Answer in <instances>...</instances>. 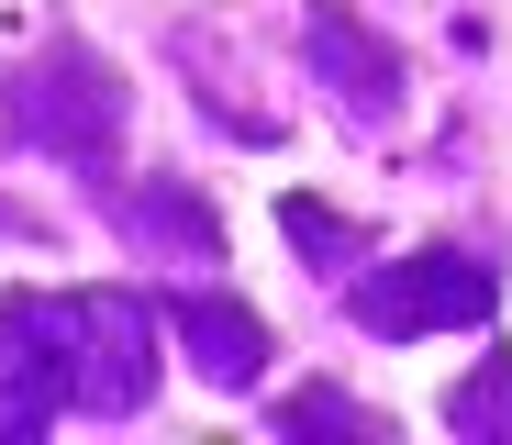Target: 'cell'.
I'll use <instances>...</instances> for the list:
<instances>
[{
	"mask_svg": "<svg viewBox=\"0 0 512 445\" xmlns=\"http://www.w3.org/2000/svg\"><path fill=\"white\" fill-rule=\"evenodd\" d=\"M179 334H190V356H201V379H223V390L268 368V334L245 323V301H190V312H179Z\"/></svg>",
	"mask_w": 512,
	"mask_h": 445,
	"instance_id": "cell-2",
	"label": "cell"
},
{
	"mask_svg": "<svg viewBox=\"0 0 512 445\" xmlns=\"http://www.w3.org/2000/svg\"><path fill=\"white\" fill-rule=\"evenodd\" d=\"M357 312L379 323V334H423V323H468V312H490V267H468V256H412V267H390V279H368L357 290Z\"/></svg>",
	"mask_w": 512,
	"mask_h": 445,
	"instance_id": "cell-1",
	"label": "cell"
}]
</instances>
